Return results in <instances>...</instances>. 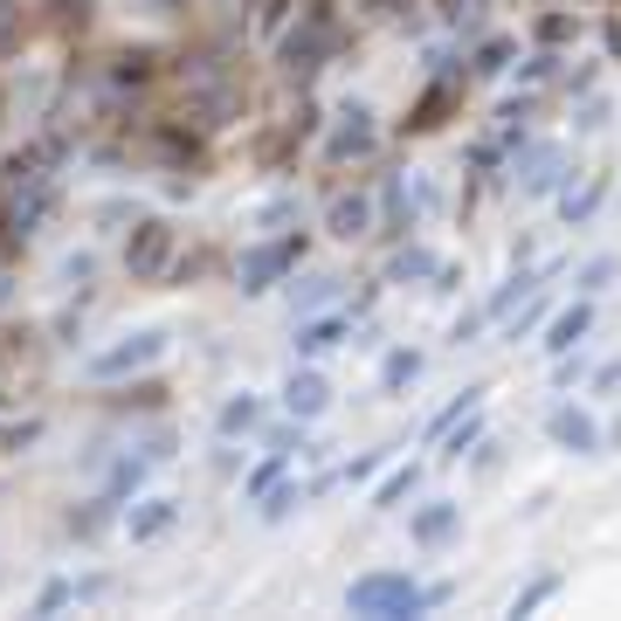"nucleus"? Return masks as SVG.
Wrapping results in <instances>:
<instances>
[{
	"mask_svg": "<svg viewBox=\"0 0 621 621\" xmlns=\"http://www.w3.org/2000/svg\"><path fill=\"white\" fill-rule=\"evenodd\" d=\"M443 601V587H414L407 574H367V580H352L346 587V608L352 614H380V621H394V614H422Z\"/></svg>",
	"mask_w": 621,
	"mask_h": 621,
	"instance_id": "obj_1",
	"label": "nucleus"
},
{
	"mask_svg": "<svg viewBox=\"0 0 621 621\" xmlns=\"http://www.w3.org/2000/svg\"><path fill=\"white\" fill-rule=\"evenodd\" d=\"M160 352H166V331H160V325H145V331H132V339L103 346V352L90 359V380H124V373L152 367V359H160Z\"/></svg>",
	"mask_w": 621,
	"mask_h": 621,
	"instance_id": "obj_2",
	"label": "nucleus"
},
{
	"mask_svg": "<svg viewBox=\"0 0 621 621\" xmlns=\"http://www.w3.org/2000/svg\"><path fill=\"white\" fill-rule=\"evenodd\" d=\"M297 255H304V236H276V242H263V249H249V255H242L236 283L255 297V291H270L276 276H291V270H297Z\"/></svg>",
	"mask_w": 621,
	"mask_h": 621,
	"instance_id": "obj_3",
	"label": "nucleus"
},
{
	"mask_svg": "<svg viewBox=\"0 0 621 621\" xmlns=\"http://www.w3.org/2000/svg\"><path fill=\"white\" fill-rule=\"evenodd\" d=\"M546 435H553V449H566V456H601V422H593V407H580V401H559L553 414H546Z\"/></svg>",
	"mask_w": 621,
	"mask_h": 621,
	"instance_id": "obj_4",
	"label": "nucleus"
},
{
	"mask_svg": "<svg viewBox=\"0 0 621 621\" xmlns=\"http://www.w3.org/2000/svg\"><path fill=\"white\" fill-rule=\"evenodd\" d=\"M325 48H331V8H325V0H310L304 35H291V42H283V69H291V76H310Z\"/></svg>",
	"mask_w": 621,
	"mask_h": 621,
	"instance_id": "obj_5",
	"label": "nucleus"
},
{
	"mask_svg": "<svg viewBox=\"0 0 621 621\" xmlns=\"http://www.w3.org/2000/svg\"><path fill=\"white\" fill-rule=\"evenodd\" d=\"M518 187H525V194H559L566 187V152L559 145H525V160H518Z\"/></svg>",
	"mask_w": 621,
	"mask_h": 621,
	"instance_id": "obj_6",
	"label": "nucleus"
},
{
	"mask_svg": "<svg viewBox=\"0 0 621 621\" xmlns=\"http://www.w3.org/2000/svg\"><path fill=\"white\" fill-rule=\"evenodd\" d=\"M166 255H173V228H166V221H139L132 249H124L132 276H160V270H166Z\"/></svg>",
	"mask_w": 621,
	"mask_h": 621,
	"instance_id": "obj_7",
	"label": "nucleus"
},
{
	"mask_svg": "<svg viewBox=\"0 0 621 621\" xmlns=\"http://www.w3.org/2000/svg\"><path fill=\"white\" fill-rule=\"evenodd\" d=\"M587 331H593V297L553 310V325H546V352H553V359H559V352H580V346H587Z\"/></svg>",
	"mask_w": 621,
	"mask_h": 621,
	"instance_id": "obj_8",
	"label": "nucleus"
},
{
	"mask_svg": "<svg viewBox=\"0 0 621 621\" xmlns=\"http://www.w3.org/2000/svg\"><path fill=\"white\" fill-rule=\"evenodd\" d=\"M407 532H414V546H449V538L462 532V504H422Z\"/></svg>",
	"mask_w": 621,
	"mask_h": 621,
	"instance_id": "obj_9",
	"label": "nucleus"
},
{
	"mask_svg": "<svg viewBox=\"0 0 621 621\" xmlns=\"http://www.w3.org/2000/svg\"><path fill=\"white\" fill-rule=\"evenodd\" d=\"M283 407H291L297 422L325 414V407H331V386H325V373H291V380H283Z\"/></svg>",
	"mask_w": 621,
	"mask_h": 621,
	"instance_id": "obj_10",
	"label": "nucleus"
},
{
	"mask_svg": "<svg viewBox=\"0 0 621 621\" xmlns=\"http://www.w3.org/2000/svg\"><path fill=\"white\" fill-rule=\"evenodd\" d=\"M325 221H331V236H339V242H359L373 228V207H367V194H339Z\"/></svg>",
	"mask_w": 621,
	"mask_h": 621,
	"instance_id": "obj_11",
	"label": "nucleus"
},
{
	"mask_svg": "<svg viewBox=\"0 0 621 621\" xmlns=\"http://www.w3.org/2000/svg\"><path fill=\"white\" fill-rule=\"evenodd\" d=\"M173 525H179V498H145L132 518H124V532H132V538H160Z\"/></svg>",
	"mask_w": 621,
	"mask_h": 621,
	"instance_id": "obj_12",
	"label": "nucleus"
},
{
	"mask_svg": "<svg viewBox=\"0 0 621 621\" xmlns=\"http://www.w3.org/2000/svg\"><path fill=\"white\" fill-rule=\"evenodd\" d=\"M601 200H608V179L593 173V179H587L580 194H566V200H559V215H566V228H587L593 215H601Z\"/></svg>",
	"mask_w": 621,
	"mask_h": 621,
	"instance_id": "obj_13",
	"label": "nucleus"
},
{
	"mask_svg": "<svg viewBox=\"0 0 621 621\" xmlns=\"http://www.w3.org/2000/svg\"><path fill=\"white\" fill-rule=\"evenodd\" d=\"M352 331V318L339 310V318H310V325H297V352H331Z\"/></svg>",
	"mask_w": 621,
	"mask_h": 621,
	"instance_id": "obj_14",
	"label": "nucleus"
},
{
	"mask_svg": "<svg viewBox=\"0 0 621 621\" xmlns=\"http://www.w3.org/2000/svg\"><path fill=\"white\" fill-rule=\"evenodd\" d=\"M339 118H346V124L331 132V152H339V160H346V152H373V124H367V111L352 103V111H339Z\"/></svg>",
	"mask_w": 621,
	"mask_h": 621,
	"instance_id": "obj_15",
	"label": "nucleus"
},
{
	"mask_svg": "<svg viewBox=\"0 0 621 621\" xmlns=\"http://www.w3.org/2000/svg\"><path fill=\"white\" fill-rule=\"evenodd\" d=\"M255 422H263V401H255V394H236V401L221 407V422H215V428H221V435H249Z\"/></svg>",
	"mask_w": 621,
	"mask_h": 621,
	"instance_id": "obj_16",
	"label": "nucleus"
},
{
	"mask_svg": "<svg viewBox=\"0 0 621 621\" xmlns=\"http://www.w3.org/2000/svg\"><path fill=\"white\" fill-rule=\"evenodd\" d=\"M621 276V263H614V255H593V263H580V276H574V291L580 297H601L608 291V283Z\"/></svg>",
	"mask_w": 621,
	"mask_h": 621,
	"instance_id": "obj_17",
	"label": "nucleus"
},
{
	"mask_svg": "<svg viewBox=\"0 0 621 621\" xmlns=\"http://www.w3.org/2000/svg\"><path fill=\"white\" fill-rule=\"evenodd\" d=\"M435 270H443V263H435L428 249H401L394 263H386V276H394V283H414V276H435Z\"/></svg>",
	"mask_w": 621,
	"mask_h": 621,
	"instance_id": "obj_18",
	"label": "nucleus"
},
{
	"mask_svg": "<svg viewBox=\"0 0 621 621\" xmlns=\"http://www.w3.org/2000/svg\"><path fill=\"white\" fill-rule=\"evenodd\" d=\"M414 373H422V352H386V367H380V386L394 394V386H407Z\"/></svg>",
	"mask_w": 621,
	"mask_h": 621,
	"instance_id": "obj_19",
	"label": "nucleus"
},
{
	"mask_svg": "<svg viewBox=\"0 0 621 621\" xmlns=\"http://www.w3.org/2000/svg\"><path fill=\"white\" fill-rule=\"evenodd\" d=\"M553 593H559V574H538L532 587H518V601H511V614H532V608H546Z\"/></svg>",
	"mask_w": 621,
	"mask_h": 621,
	"instance_id": "obj_20",
	"label": "nucleus"
},
{
	"mask_svg": "<svg viewBox=\"0 0 621 621\" xmlns=\"http://www.w3.org/2000/svg\"><path fill=\"white\" fill-rule=\"evenodd\" d=\"M538 325H546V297H538V291H532V297H525V310H518V318L504 325V339L518 346V339H525V331H538Z\"/></svg>",
	"mask_w": 621,
	"mask_h": 621,
	"instance_id": "obj_21",
	"label": "nucleus"
},
{
	"mask_svg": "<svg viewBox=\"0 0 621 621\" xmlns=\"http://www.w3.org/2000/svg\"><path fill=\"white\" fill-rule=\"evenodd\" d=\"M407 490H414V462H407V470H394V477H386V483L373 490V511H394V504L407 498Z\"/></svg>",
	"mask_w": 621,
	"mask_h": 621,
	"instance_id": "obj_22",
	"label": "nucleus"
},
{
	"mask_svg": "<svg viewBox=\"0 0 621 621\" xmlns=\"http://www.w3.org/2000/svg\"><path fill=\"white\" fill-rule=\"evenodd\" d=\"M29 443H42V422H21V428H0V456H21Z\"/></svg>",
	"mask_w": 621,
	"mask_h": 621,
	"instance_id": "obj_23",
	"label": "nucleus"
},
{
	"mask_svg": "<svg viewBox=\"0 0 621 621\" xmlns=\"http://www.w3.org/2000/svg\"><path fill=\"white\" fill-rule=\"evenodd\" d=\"M63 601H76V580H48V587L35 593V614H56Z\"/></svg>",
	"mask_w": 621,
	"mask_h": 621,
	"instance_id": "obj_24",
	"label": "nucleus"
},
{
	"mask_svg": "<svg viewBox=\"0 0 621 621\" xmlns=\"http://www.w3.org/2000/svg\"><path fill=\"white\" fill-rule=\"evenodd\" d=\"M504 63H511V42H504V35H498V42H483V48H477V76H498Z\"/></svg>",
	"mask_w": 621,
	"mask_h": 621,
	"instance_id": "obj_25",
	"label": "nucleus"
},
{
	"mask_svg": "<svg viewBox=\"0 0 621 621\" xmlns=\"http://www.w3.org/2000/svg\"><path fill=\"white\" fill-rule=\"evenodd\" d=\"M566 35H574V21H566V14H546V21H538V42H566Z\"/></svg>",
	"mask_w": 621,
	"mask_h": 621,
	"instance_id": "obj_26",
	"label": "nucleus"
},
{
	"mask_svg": "<svg viewBox=\"0 0 621 621\" xmlns=\"http://www.w3.org/2000/svg\"><path fill=\"white\" fill-rule=\"evenodd\" d=\"M593 386H601V394H608V386H621V359H608V367L593 373Z\"/></svg>",
	"mask_w": 621,
	"mask_h": 621,
	"instance_id": "obj_27",
	"label": "nucleus"
},
{
	"mask_svg": "<svg viewBox=\"0 0 621 621\" xmlns=\"http://www.w3.org/2000/svg\"><path fill=\"white\" fill-rule=\"evenodd\" d=\"M8 35H14V0H0V48H8Z\"/></svg>",
	"mask_w": 621,
	"mask_h": 621,
	"instance_id": "obj_28",
	"label": "nucleus"
},
{
	"mask_svg": "<svg viewBox=\"0 0 621 621\" xmlns=\"http://www.w3.org/2000/svg\"><path fill=\"white\" fill-rule=\"evenodd\" d=\"M56 8H63V14H84V8H90V0H56Z\"/></svg>",
	"mask_w": 621,
	"mask_h": 621,
	"instance_id": "obj_29",
	"label": "nucleus"
},
{
	"mask_svg": "<svg viewBox=\"0 0 621 621\" xmlns=\"http://www.w3.org/2000/svg\"><path fill=\"white\" fill-rule=\"evenodd\" d=\"M152 8H179V0H152Z\"/></svg>",
	"mask_w": 621,
	"mask_h": 621,
	"instance_id": "obj_30",
	"label": "nucleus"
}]
</instances>
